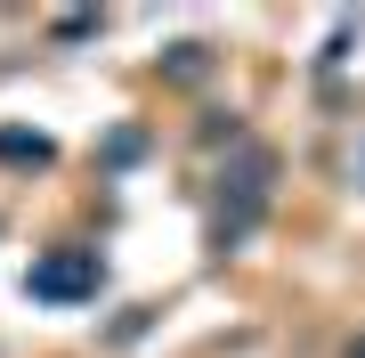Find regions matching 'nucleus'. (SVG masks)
<instances>
[{
	"label": "nucleus",
	"instance_id": "f257e3e1",
	"mask_svg": "<svg viewBox=\"0 0 365 358\" xmlns=\"http://www.w3.org/2000/svg\"><path fill=\"white\" fill-rule=\"evenodd\" d=\"M90 285H98V261H41L33 269L41 302H73V293H90Z\"/></svg>",
	"mask_w": 365,
	"mask_h": 358
}]
</instances>
